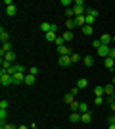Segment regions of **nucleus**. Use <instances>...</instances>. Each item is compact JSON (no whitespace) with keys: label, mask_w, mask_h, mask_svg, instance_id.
<instances>
[{"label":"nucleus","mask_w":115,"mask_h":129,"mask_svg":"<svg viewBox=\"0 0 115 129\" xmlns=\"http://www.w3.org/2000/svg\"><path fill=\"white\" fill-rule=\"evenodd\" d=\"M71 62H73V64L79 62V54H71Z\"/></svg>","instance_id":"nucleus-35"},{"label":"nucleus","mask_w":115,"mask_h":129,"mask_svg":"<svg viewBox=\"0 0 115 129\" xmlns=\"http://www.w3.org/2000/svg\"><path fill=\"white\" fill-rule=\"evenodd\" d=\"M94 96H105L104 87H102V85H96V89H94Z\"/></svg>","instance_id":"nucleus-12"},{"label":"nucleus","mask_w":115,"mask_h":129,"mask_svg":"<svg viewBox=\"0 0 115 129\" xmlns=\"http://www.w3.org/2000/svg\"><path fill=\"white\" fill-rule=\"evenodd\" d=\"M84 66H86V68H92L94 66V58L92 56H86V58H84Z\"/></svg>","instance_id":"nucleus-20"},{"label":"nucleus","mask_w":115,"mask_h":129,"mask_svg":"<svg viewBox=\"0 0 115 129\" xmlns=\"http://www.w3.org/2000/svg\"><path fill=\"white\" fill-rule=\"evenodd\" d=\"M17 129H31V125H19Z\"/></svg>","instance_id":"nucleus-39"},{"label":"nucleus","mask_w":115,"mask_h":129,"mask_svg":"<svg viewBox=\"0 0 115 129\" xmlns=\"http://www.w3.org/2000/svg\"><path fill=\"white\" fill-rule=\"evenodd\" d=\"M100 41H102V44L109 46V44H111V41H113V37H111V35H107V33H104V35L100 37Z\"/></svg>","instance_id":"nucleus-6"},{"label":"nucleus","mask_w":115,"mask_h":129,"mask_svg":"<svg viewBox=\"0 0 115 129\" xmlns=\"http://www.w3.org/2000/svg\"><path fill=\"white\" fill-rule=\"evenodd\" d=\"M50 27H52V23H48V21H42V23H40V29H42L44 33H50Z\"/></svg>","instance_id":"nucleus-19"},{"label":"nucleus","mask_w":115,"mask_h":129,"mask_svg":"<svg viewBox=\"0 0 115 129\" xmlns=\"http://www.w3.org/2000/svg\"><path fill=\"white\" fill-rule=\"evenodd\" d=\"M0 83H2L4 87H8V85L14 83V77H12L8 71H0Z\"/></svg>","instance_id":"nucleus-2"},{"label":"nucleus","mask_w":115,"mask_h":129,"mask_svg":"<svg viewBox=\"0 0 115 129\" xmlns=\"http://www.w3.org/2000/svg\"><path fill=\"white\" fill-rule=\"evenodd\" d=\"M81 31H82V35H92V25H84Z\"/></svg>","instance_id":"nucleus-22"},{"label":"nucleus","mask_w":115,"mask_h":129,"mask_svg":"<svg viewBox=\"0 0 115 129\" xmlns=\"http://www.w3.org/2000/svg\"><path fill=\"white\" fill-rule=\"evenodd\" d=\"M6 14H8L10 17H14L17 14V6L16 4H14V6H8V8H6Z\"/></svg>","instance_id":"nucleus-11"},{"label":"nucleus","mask_w":115,"mask_h":129,"mask_svg":"<svg viewBox=\"0 0 115 129\" xmlns=\"http://www.w3.org/2000/svg\"><path fill=\"white\" fill-rule=\"evenodd\" d=\"M96 52H98V56H102V58L105 60V58H109V54H111V46H105V44H102V46H100Z\"/></svg>","instance_id":"nucleus-3"},{"label":"nucleus","mask_w":115,"mask_h":129,"mask_svg":"<svg viewBox=\"0 0 115 129\" xmlns=\"http://www.w3.org/2000/svg\"><path fill=\"white\" fill-rule=\"evenodd\" d=\"M109 129H115V123H109Z\"/></svg>","instance_id":"nucleus-42"},{"label":"nucleus","mask_w":115,"mask_h":129,"mask_svg":"<svg viewBox=\"0 0 115 129\" xmlns=\"http://www.w3.org/2000/svg\"><path fill=\"white\" fill-rule=\"evenodd\" d=\"M113 71H115V68H113Z\"/></svg>","instance_id":"nucleus-47"},{"label":"nucleus","mask_w":115,"mask_h":129,"mask_svg":"<svg viewBox=\"0 0 115 129\" xmlns=\"http://www.w3.org/2000/svg\"><path fill=\"white\" fill-rule=\"evenodd\" d=\"M73 39H75V35H73L71 31H65V33H63V41H65V43H69V41H73Z\"/></svg>","instance_id":"nucleus-18"},{"label":"nucleus","mask_w":115,"mask_h":129,"mask_svg":"<svg viewBox=\"0 0 115 129\" xmlns=\"http://www.w3.org/2000/svg\"><path fill=\"white\" fill-rule=\"evenodd\" d=\"M73 14H75V17L86 14V8H84V4H82V0H75V2H73Z\"/></svg>","instance_id":"nucleus-1"},{"label":"nucleus","mask_w":115,"mask_h":129,"mask_svg":"<svg viewBox=\"0 0 115 129\" xmlns=\"http://www.w3.org/2000/svg\"><path fill=\"white\" fill-rule=\"evenodd\" d=\"M2 127H4V129H17V127H16V125H14V123H6V125L2 123Z\"/></svg>","instance_id":"nucleus-33"},{"label":"nucleus","mask_w":115,"mask_h":129,"mask_svg":"<svg viewBox=\"0 0 115 129\" xmlns=\"http://www.w3.org/2000/svg\"><path fill=\"white\" fill-rule=\"evenodd\" d=\"M113 43H115V35H113Z\"/></svg>","instance_id":"nucleus-44"},{"label":"nucleus","mask_w":115,"mask_h":129,"mask_svg":"<svg viewBox=\"0 0 115 129\" xmlns=\"http://www.w3.org/2000/svg\"><path fill=\"white\" fill-rule=\"evenodd\" d=\"M109 106H111V112H115V100H113V102L109 104Z\"/></svg>","instance_id":"nucleus-40"},{"label":"nucleus","mask_w":115,"mask_h":129,"mask_svg":"<svg viewBox=\"0 0 115 129\" xmlns=\"http://www.w3.org/2000/svg\"><path fill=\"white\" fill-rule=\"evenodd\" d=\"M109 56H111V58L115 60V48H111V54H109Z\"/></svg>","instance_id":"nucleus-41"},{"label":"nucleus","mask_w":115,"mask_h":129,"mask_svg":"<svg viewBox=\"0 0 115 129\" xmlns=\"http://www.w3.org/2000/svg\"><path fill=\"white\" fill-rule=\"evenodd\" d=\"M58 62H60L61 68H67V66L73 64V62H71V56H60V60H58Z\"/></svg>","instance_id":"nucleus-5"},{"label":"nucleus","mask_w":115,"mask_h":129,"mask_svg":"<svg viewBox=\"0 0 115 129\" xmlns=\"http://www.w3.org/2000/svg\"><path fill=\"white\" fill-rule=\"evenodd\" d=\"M58 52H60V56H71V54H73L71 50L65 46V44H63V46H60V48H58Z\"/></svg>","instance_id":"nucleus-10"},{"label":"nucleus","mask_w":115,"mask_h":129,"mask_svg":"<svg viewBox=\"0 0 115 129\" xmlns=\"http://www.w3.org/2000/svg\"><path fill=\"white\" fill-rule=\"evenodd\" d=\"M33 83H35V75L27 73V75H25V85H33Z\"/></svg>","instance_id":"nucleus-21"},{"label":"nucleus","mask_w":115,"mask_h":129,"mask_svg":"<svg viewBox=\"0 0 115 129\" xmlns=\"http://www.w3.org/2000/svg\"><path fill=\"white\" fill-rule=\"evenodd\" d=\"M0 41H2V43H10V35H8L4 29L0 31Z\"/></svg>","instance_id":"nucleus-17"},{"label":"nucleus","mask_w":115,"mask_h":129,"mask_svg":"<svg viewBox=\"0 0 115 129\" xmlns=\"http://www.w3.org/2000/svg\"><path fill=\"white\" fill-rule=\"evenodd\" d=\"M6 118H8V112H6V110H0V121H2V123H4Z\"/></svg>","instance_id":"nucleus-30"},{"label":"nucleus","mask_w":115,"mask_h":129,"mask_svg":"<svg viewBox=\"0 0 115 129\" xmlns=\"http://www.w3.org/2000/svg\"><path fill=\"white\" fill-rule=\"evenodd\" d=\"M0 110H8V100H2V102H0Z\"/></svg>","instance_id":"nucleus-32"},{"label":"nucleus","mask_w":115,"mask_h":129,"mask_svg":"<svg viewBox=\"0 0 115 129\" xmlns=\"http://www.w3.org/2000/svg\"><path fill=\"white\" fill-rule=\"evenodd\" d=\"M54 129H58V127H54Z\"/></svg>","instance_id":"nucleus-46"},{"label":"nucleus","mask_w":115,"mask_h":129,"mask_svg":"<svg viewBox=\"0 0 115 129\" xmlns=\"http://www.w3.org/2000/svg\"><path fill=\"white\" fill-rule=\"evenodd\" d=\"M90 119H92L90 112H84V114H81V121H82V123H90Z\"/></svg>","instance_id":"nucleus-15"},{"label":"nucleus","mask_w":115,"mask_h":129,"mask_svg":"<svg viewBox=\"0 0 115 129\" xmlns=\"http://www.w3.org/2000/svg\"><path fill=\"white\" fill-rule=\"evenodd\" d=\"M25 75H27V73H23V71H17L16 75H12V77H14V83H16V85H19V83H25Z\"/></svg>","instance_id":"nucleus-4"},{"label":"nucleus","mask_w":115,"mask_h":129,"mask_svg":"<svg viewBox=\"0 0 115 129\" xmlns=\"http://www.w3.org/2000/svg\"><path fill=\"white\" fill-rule=\"evenodd\" d=\"M113 85H115V77H113Z\"/></svg>","instance_id":"nucleus-45"},{"label":"nucleus","mask_w":115,"mask_h":129,"mask_svg":"<svg viewBox=\"0 0 115 129\" xmlns=\"http://www.w3.org/2000/svg\"><path fill=\"white\" fill-rule=\"evenodd\" d=\"M61 4H63V6H71L73 2H71V0H61Z\"/></svg>","instance_id":"nucleus-38"},{"label":"nucleus","mask_w":115,"mask_h":129,"mask_svg":"<svg viewBox=\"0 0 115 129\" xmlns=\"http://www.w3.org/2000/svg\"><path fill=\"white\" fill-rule=\"evenodd\" d=\"M79 112H81V114L88 112V104L86 102H81V104H79Z\"/></svg>","instance_id":"nucleus-24"},{"label":"nucleus","mask_w":115,"mask_h":129,"mask_svg":"<svg viewBox=\"0 0 115 129\" xmlns=\"http://www.w3.org/2000/svg\"><path fill=\"white\" fill-rule=\"evenodd\" d=\"M104 98H105V96H96V98H94V104H96V106H100V104L104 102Z\"/></svg>","instance_id":"nucleus-31"},{"label":"nucleus","mask_w":115,"mask_h":129,"mask_svg":"<svg viewBox=\"0 0 115 129\" xmlns=\"http://www.w3.org/2000/svg\"><path fill=\"white\" fill-rule=\"evenodd\" d=\"M44 39H46V41H48V43H56V39H58V35H56V33H46V35H44Z\"/></svg>","instance_id":"nucleus-14"},{"label":"nucleus","mask_w":115,"mask_h":129,"mask_svg":"<svg viewBox=\"0 0 115 129\" xmlns=\"http://www.w3.org/2000/svg\"><path fill=\"white\" fill-rule=\"evenodd\" d=\"M29 73H31V75H37V73H38V68H29Z\"/></svg>","instance_id":"nucleus-34"},{"label":"nucleus","mask_w":115,"mask_h":129,"mask_svg":"<svg viewBox=\"0 0 115 129\" xmlns=\"http://www.w3.org/2000/svg\"><path fill=\"white\" fill-rule=\"evenodd\" d=\"M92 46H94L96 50H98L100 46H102V41H100V39H94V41H92Z\"/></svg>","instance_id":"nucleus-28"},{"label":"nucleus","mask_w":115,"mask_h":129,"mask_svg":"<svg viewBox=\"0 0 115 129\" xmlns=\"http://www.w3.org/2000/svg\"><path fill=\"white\" fill-rule=\"evenodd\" d=\"M4 60H6V62H10V64H12V62L16 60V54H14V52H8V54H6V56H4Z\"/></svg>","instance_id":"nucleus-23"},{"label":"nucleus","mask_w":115,"mask_h":129,"mask_svg":"<svg viewBox=\"0 0 115 129\" xmlns=\"http://www.w3.org/2000/svg\"><path fill=\"white\" fill-rule=\"evenodd\" d=\"M31 129H38V127H37V125H35V123H33V125H31Z\"/></svg>","instance_id":"nucleus-43"},{"label":"nucleus","mask_w":115,"mask_h":129,"mask_svg":"<svg viewBox=\"0 0 115 129\" xmlns=\"http://www.w3.org/2000/svg\"><path fill=\"white\" fill-rule=\"evenodd\" d=\"M107 121H109V123H115V114H109V118H107Z\"/></svg>","instance_id":"nucleus-36"},{"label":"nucleus","mask_w":115,"mask_h":129,"mask_svg":"<svg viewBox=\"0 0 115 129\" xmlns=\"http://www.w3.org/2000/svg\"><path fill=\"white\" fill-rule=\"evenodd\" d=\"M75 25L82 29V27L86 25V17H84V16H77V17H75Z\"/></svg>","instance_id":"nucleus-8"},{"label":"nucleus","mask_w":115,"mask_h":129,"mask_svg":"<svg viewBox=\"0 0 115 129\" xmlns=\"http://www.w3.org/2000/svg\"><path fill=\"white\" fill-rule=\"evenodd\" d=\"M50 31H52V33H58V25H56V23H52V27H50Z\"/></svg>","instance_id":"nucleus-37"},{"label":"nucleus","mask_w":115,"mask_h":129,"mask_svg":"<svg viewBox=\"0 0 115 129\" xmlns=\"http://www.w3.org/2000/svg\"><path fill=\"white\" fill-rule=\"evenodd\" d=\"M56 46H58V48H60V46H63V44H65V41H63V37H58V39H56Z\"/></svg>","instance_id":"nucleus-26"},{"label":"nucleus","mask_w":115,"mask_h":129,"mask_svg":"<svg viewBox=\"0 0 115 129\" xmlns=\"http://www.w3.org/2000/svg\"><path fill=\"white\" fill-rule=\"evenodd\" d=\"M65 102H67V104H71V102H75V96H73L71 92H69V94H65Z\"/></svg>","instance_id":"nucleus-29"},{"label":"nucleus","mask_w":115,"mask_h":129,"mask_svg":"<svg viewBox=\"0 0 115 129\" xmlns=\"http://www.w3.org/2000/svg\"><path fill=\"white\" fill-rule=\"evenodd\" d=\"M104 92H105V96H113V94H115L113 83H111V85H105V87H104Z\"/></svg>","instance_id":"nucleus-9"},{"label":"nucleus","mask_w":115,"mask_h":129,"mask_svg":"<svg viewBox=\"0 0 115 129\" xmlns=\"http://www.w3.org/2000/svg\"><path fill=\"white\" fill-rule=\"evenodd\" d=\"M65 27H67V31H71L73 27H75V19H67V21H65Z\"/></svg>","instance_id":"nucleus-25"},{"label":"nucleus","mask_w":115,"mask_h":129,"mask_svg":"<svg viewBox=\"0 0 115 129\" xmlns=\"http://www.w3.org/2000/svg\"><path fill=\"white\" fill-rule=\"evenodd\" d=\"M86 85H88V81L84 79V77H81V79L77 81V89L81 91V89H86Z\"/></svg>","instance_id":"nucleus-13"},{"label":"nucleus","mask_w":115,"mask_h":129,"mask_svg":"<svg viewBox=\"0 0 115 129\" xmlns=\"http://www.w3.org/2000/svg\"><path fill=\"white\" fill-rule=\"evenodd\" d=\"M104 64H105V68H109V70H113V68H115V60H113V58L109 56V58H105V60H104Z\"/></svg>","instance_id":"nucleus-16"},{"label":"nucleus","mask_w":115,"mask_h":129,"mask_svg":"<svg viewBox=\"0 0 115 129\" xmlns=\"http://www.w3.org/2000/svg\"><path fill=\"white\" fill-rule=\"evenodd\" d=\"M69 121L71 123H79L81 121V112H71L69 114Z\"/></svg>","instance_id":"nucleus-7"},{"label":"nucleus","mask_w":115,"mask_h":129,"mask_svg":"<svg viewBox=\"0 0 115 129\" xmlns=\"http://www.w3.org/2000/svg\"><path fill=\"white\" fill-rule=\"evenodd\" d=\"M79 104H81V102H77V100L69 104V106H71V112H79Z\"/></svg>","instance_id":"nucleus-27"}]
</instances>
